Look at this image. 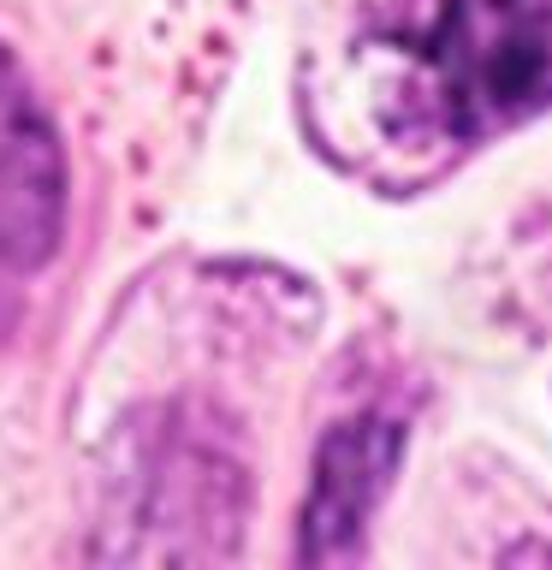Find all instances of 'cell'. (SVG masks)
I'll list each match as a JSON object with an SVG mask.
<instances>
[{
    "label": "cell",
    "instance_id": "obj_1",
    "mask_svg": "<svg viewBox=\"0 0 552 570\" xmlns=\"http://www.w3.org/2000/svg\"><path fill=\"white\" fill-rule=\"evenodd\" d=\"M416 66L457 137L487 131L552 96V0H440Z\"/></svg>",
    "mask_w": 552,
    "mask_h": 570
},
{
    "label": "cell",
    "instance_id": "obj_2",
    "mask_svg": "<svg viewBox=\"0 0 552 570\" xmlns=\"http://www.w3.org/2000/svg\"><path fill=\"white\" fill-rule=\"evenodd\" d=\"M60 142L30 83L0 53V285L30 274L60 238Z\"/></svg>",
    "mask_w": 552,
    "mask_h": 570
},
{
    "label": "cell",
    "instance_id": "obj_3",
    "mask_svg": "<svg viewBox=\"0 0 552 570\" xmlns=\"http://www.w3.org/2000/svg\"><path fill=\"white\" fill-rule=\"evenodd\" d=\"M392 458H398V428H386V422H351L327 440V452H321V481H315V511H309L315 547H327L333 534L363 523L374 493L386 488Z\"/></svg>",
    "mask_w": 552,
    "mask_h": 570
}]
</instances>
